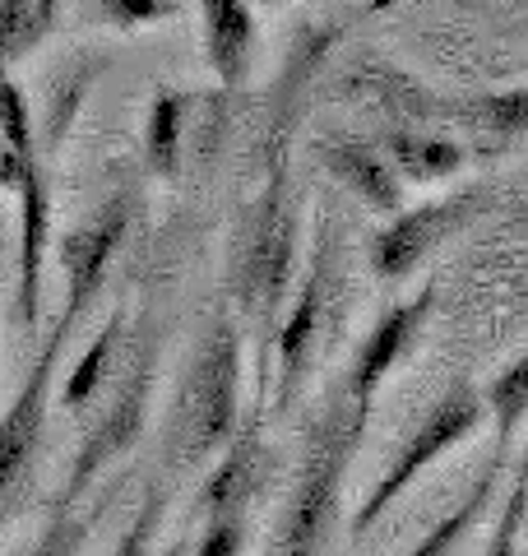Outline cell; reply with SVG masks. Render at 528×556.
I'll return each instance as SVG.
<instances>
[{"label": "cell", "instance_id": "cell-16", "mask_svg": "<svg viewBox=\"0 0 528 556\" xmlns=\"http://www.w3.org/2000/svg\"><path fill=\"white\" fill-rule=\"evenodd\" d=\"M505 459H510V445H496L491 450V459L482 464V473L473 478V486L468 492L454 501V510H445L436 519V525L417 538V543L403 552V556H450L454 547L464 543V538L473 533V525L487 515V506H491V496H496V482H501V468H505Z\"/></svg>", "mask_w": 528, "mask_h": 556}, {"label": "cell", "instance_id": "cell-23", "mask_svg": "<svg viewBox=\"0 0 528 556\" xmlns=\"http://www.w3.org/2000/svg\"><path fill=\"white\" fill-rule=\"evenodd\" d=\"M0 139H5V149L20 153V159L38 153V126H33V108H28V98L20 89V79H14L5 65H0Z\"/></svg>", "mask_w": 528, "mask_h": 556}, {"label": "cell", "instance_id": "cell-2", "mask_svg": "<svg viewBox=\"0 0 528 556\" xmlns=\"http://www.w3.org/2000/svg\"><path fill=\"white\" fill-rule=\"evenodd\" d=\"M366 422H372V413L352 408L343 390L329 394L320 422H315L306 437L302 468H297V482L288 492V506H284V519H278L269 556H320L325 552L334 525H339L343 478H348V464L366 437Z\"/></svg>", "mask_w": 528, "mask_h": 556}, {"label": "cell", "instance_id": "cell-28", "mask_svg": "<svg viewBox=\"0 0 528 556\" xmlns=\"http://www.w3.org/2000/svg\"><path fill=\"white\" fill-rule=\"evenodd\" d=\"M38 153H42V149H38ZM38 153H28V159H38ZM28 159L10 153V149H5V139H0V190H14V177H20V167H24Z\"/></svg>", "mask_w": 528, "mask_h": 556}, {"label": "cell", "instance_id": "cell-30", "mask_svg": "<svg viewBox=\"0 0 528 556\" xmlns=\"http://www.w3.org/2000/svg\"><path fill=\"white\" fill-rule=\"evenodd\" d=\"M251 5H278V0H251Z\"/></svg>", "mask_w": 528, "mask_h": 556}, {"label": "cell", "instance_id": "cell-8", "mask_svg": "<svg viewBox=\"0 0 528 556\" xmlns=\"http://www.w3.org/2000/svg\"><path fill=\"white\" fill-rule=\"evenodd\" d=\"M149 404H153V348L144 343L139 348V357H135V367H130V376L121 380V390L112 394L108 413L93 422L88 441L79 445L75 464H70V478H65L61 496H56L61 510L79 506L88 482H93L108 464H116L121 455H130V445L144 437V427H149Z\"/></svg>", "mask_w": 528, "mask_h": 556}, {"label": "cell", "instance_id": "cell-26", "mask_svg": "<svg viewBox=\"0 0 528 556\" xmlns=\"http://www.w3.org/2000/svg\"><path fill=\"white\" fill-rule=\"evenodd\" d=\"M482 556H524V482H510V492L501 501L496 533Z\"/></svg>", "mask_w": 528, "mask_h": 556}, {"label": "cell", "instance_id": "cell-5", "mask_svg": "<svg viewBox=\"0 0 528 556\" xmlns=\"http://www.w3.org/2000/svg\"><path fill=\"white\" fill-rule=\"evenodd\" d=\"M329 298H334V232L329 218L315 223V247L306 278L297 283L288 311H278L274 334H269V367H274V413H284L302 380L311 376L315 348H320L325 320H329Z\"/></svg>", "mask_w": 528, "mask_h": 556}, {"label": "cell", "instance_id": "cell-9", "mask_svg": "<svg viewBox=\"0 0 528 556\" xmlns=\"http://www.w3.org/2000/svg\"><path fill=\"white\" fill-rule=\"evenodd\" d=\"M135 190H116L98 204V214L84 223V228L65 232L61 237V274H65V302H61V316L75 325L93 298L108 283V274L116 265L121 247H126V237L135 228Z\"/></svg>", "mask_w": 528, "mask_h": 556}, {"label": "cell", "instance_id": "cell-14", "mask_svg": "<svg viewBox=\"0 0 528 556\" xmlns=\"http://www.w3.org/2000/svg\"><path fill=\"white\" fill-rule=\"evenodd\" d=\"M255 5L251 0H200V42L204 61L223 89H241L255 65Z\"/></svg>", "mask_w": 528, "mask_h": 556}, {"label": "cell", "instance_id": "cell-19", "mask_svg": "<svg viewBox=\"0 0 528 556\" xmlns=\"http://www.w3.org/2000/svg\"><path fill=\"white\" fill-rule=\"evenodd\" d=\"M61 20V0H0V65L28 61Z\"/></svg>", "mask_w": 528, "mask_h": 556}, {"label": "cell", "instance_id": "cell-15", "mask_svg": "<svg viewBox=\"0 0 528 556\" xmlns=\"http://www.w3.org/2000/svg\"><path fill=\"white\" fill-rule=\"evenodd\" d=\"M380 153L403 186H436L468 167V149L454 135L431 126H390L380 130Z\"/></svg>", "mask_w": 528, "mask_h": 556}, {"label": "cell", "instance_id": "cell-17", "mask_svg": "<svg viewBox=\"0 0 528 556\" xmlns=\"http://www.w3.org/2000/svg\"><path fill=\"white\" fill-rule=\"evenodd\" d=\"M190 108H196V98L186 89H158L153 93L149 112H144V167L153 177L176 181V172H181Z\"/></svg>", "mask_w": 528, "mask_h": 556}, {"label": "cell", "instance_id": "cell-29", "mask_svg": "<svg viewBox=\"0 0 528 556\" xmlns=\"http://www.w3.org/2000/svg\"><path fill=\"white\" fill-rule=\"evenodd\" d=\"M186 552H190V538H172V543L158 552V556H186Z\"/></svg>", "mask_w": 528, "mask_h": 556}, {"label": "cell", "instance_id": "cell-22", "mask_svg": "<svg viewBox=\"0 0 528 556\" xmlns=\"http://www.w3.org/2000/svg\"><path fill=\"white\" fill-rule=\"evenodd\" d=\"M102 510H108V501H98L93 510H61L56 506V515H51V525L42 529V538L33 543V552L28 556H84V547H88V538H93V525L102 519Z\"/></svg>", "mask_w": 528, "mask_h": 556}, {"label": "cell", "instance_id": "cell-7", "mask_svg": "<svg viewBox=\"0 0 528 556\" xmlns=\"http://www.w3.org/2000/svg\"><path fill=\"white\" fill-rule=\"evenodd\" d=\"M70 329L75 325H70L65 316H56L47 343L38 348V357H33L20 394H14V404L5 408V417H0V506L5 510H10L14 492L28 482L33 459H38L42 427H47V404H51V376H56V367H61Z\"/></svg>", "mask_w": 528, "mask_h": 556}, {"label": "cell", "instance_id": "cell-1", "mask_svg": "<svg viewBox=\"0 0 528 556\" xmlns=\"http://www.w3.org/2000/svg\"><path fill=\"white\" fill-rule=\"evenodd\" d=\"M297 265V208L288 195V159L274 153L269 181L246 208L241 232H237V255H232V288L241 320L255 329V404L269 408V334L284 311L288 283Z\"/></svg>", "mask_w": 528, "mask_h": 556}, {"label": "cell", "instance_id": "cell-24", "mask_svg": "<svg viewBox=\"0 0 528 556\" xmlns=\"http://www.w3.org/2000/svg\"><path fill=\"white\" fill-rule=\"evenodd\" d=\"M93 14L108 28L121 33H139V28H158V24H172L181 14V0H88Z\"/></svg>", "mask_w": 528, "mask_h": 556}, {"label": "cell", "instance_id": "cell-11", "mask_svg": "<svg viewBox=\"0 0 528 556\" xmlns=\"http://www.w3.org/2000/svg\"><path fill=\"white\" fill-rule=\"evenodd\" d=\"M20 200V283H14V316L33 339L42 325V274H47V241H51V167L47 159H28L14 177Z\"/></svg>", "mask_w": 528, "mask_h": 556}, {"label": "cell", "instance_id": "cell-21", "mask_svg": "<svg viewBox=\"0 0 528 556\" xmlns=\"http://www.w3.org/2000/svg\"><path fill=\"white\" fill-rule=\"evenodd\" d=\"M478 399H482V413H491V422H496V445H515L528 417V353L510 362Z\"/></svg>", "mask_w": 528, "mask_h": 556}, {"label": "cell", "instance_id": "cell-18", "mask_svg": "<svg viewBox=\"0 0 528 556\" xmlns=\"http://www.w3.org/2000/svg\"><path fill=\"white\" fill-rule=\"evenodd\" d=\"M524 116H528V89L515 84V89H496V93L454 98L450 121L473 135H482L491 149H505V144H519L524 139Z\"/></svg>", "mask_w": 528, "mask_h": 556}, {"label": "cell", "instance_id": "cell-20", "mask_svg": "<svg viewBox=\"0 0 528 556\" xmlns=\"http://www.w3.org/2000/svg\"><path fill=\"white\" fill-rule=\"evenodd\" d=\"M121 334H126V311H112L108 325L98 329L93 343L84 348V357L75 362V371L65 376V386H61V408L65 413H79L98 399L102 380H108V371H112V357L121 353Z\"/></svg>", "mask_w": 528, "mask_h": 556}, {"label": "cell", "instance_id": "cell-3", "mask_svg": "<svg viewBox=\"0 0 528 556\" xmlns=\"http://www.w3.org/2000/svg\"><path fill=\"white\" fill-rule=\"evenodd\" d=\"M241 329L232 316H214L209 339L200 348V357L190 362V371L181 380L167 427V459L176 468L209 464L223 450V441L241 422Z\"/></svg>", "mask_w": 528, "mask_h": 556}, {"label": "cell", "instance_id": "cell-25", "mask_svg": "<svg viewBox=\"0 0 528 556\" xmlns=\"http://www.w3.org/2000/svg\"><path fill=\"white\" fill-rule=\"evenodd\" d=\"M163 515H167V486H149L130 519V529L121 533V543L112 547V556H149V547L158 543V529H163Z\"/></svg>", "mask_w": 528, "mask_h": 556}, {"label": "cell", "instance_id": "cell-12", "mask_svg": "<svg viewBox=\"0 0 528 556\" xmlns=\"http://www.w3.org/2000/svg\"><path fill=\"white\" fill-rule=\"evenodd\" d=\"M260 422L264 413L251 408L237 422V431L223 441V450L214 455V468L204 478V492H200V515L204 519H218V515H246V506L255 501L260 482H264V464L274 455L264 450L260 437Z\"/></svg>", "mask_w": 528, "mask_h": 556}, {"label": "cell", "instance_id": "cell-27", "mask_svg": "<svg viewBox=\"0 0 528 556\" xmlns=\"http://www.w3.org/2000/svg\"><path fill=\"white\" fill-rule=\"evenodd\" d=\"M186 556H246V515L204 519V538Z\"/></svg>", "mask_w": 528, "mask_h": 556}, {"label": "cell", "instance_id": "cell-10", "mask_svg": "<svg viewBox=\"0 0 528 556\" xmlns=\"http://www.w3.org/2000/svg\"><path fill=\"white\" fill-rule=\"evenodd\" d=\"M431 302H436V292L422 288L417 298H408V302H399V306L385 311V316L372 325V334L357 343V353H352V367H348L343 386H339L352 408H366V413L376 408L380 386L394 376V367L413 353V343L422 339V329H427Z\"/></svg>", "mask_w": 528, "mask_h": 556}, {"label": "cell", "instance_id": "cell-4", "mask_svg": "<svg viewBox=\"0 0 528 556\" xmlns=\"http://www.w3.org/2000/svg\"><path fill=\"white\" fill-rule=\"evenodd\" d=\"M482 399H478V390L468 386V380H454V386L436 399V404L422 413V422L413 427V437L399 445V455L390 459V468L376 478V486L366 492V501L357 510H352V519H348V538L352 543H362L366 533H372L376 525H380V515L394 506V501L408 492V486L427 473V468L445 455V450H454V445H464L473 431L482 427Z\"/></svg>", "mask_w": 528, "mask_h": 556}, {"label": "cell", "instance_id": "cell-31", "mask_svg": "<svg viewBox=\"0 0 528 556\" xmlns=\"http://www.w3.org/2000/svg\"><path fill=\"white\" fill-rule=\"evenodd\" d=\"M0 519H5V506H0Z\"/></svg>", "mask_w": 528, "mask_h": 556}, {"label": "cell", "instance_id": "cell-13", "mask_svg": "<svg viewBox=\"0 0 528 556\" xmlns=\"http://www.w3.org/2000/svg\"><path fill=\"white\" fill-rule=\"evenodd\" d=\"M315 159H320V167L348 190V195H357L366 208H372V214L390 218L403 208L408 186H403L394 177V167L385 163L380 144H366V139H320V144H315Z\"/></svg>", "mask_w": 528, "mask_h": 556}, {"label": "cell", "instance_id": "cell-6", "mask_svg": "<svg viewBox=\"0 0 528 556\" xmlns=\"http://www.w3.org/2000/svg\"><path fill=\"white\" fill-rule=\"evenodd\" d=\"M487 204V186L454 190V195H436L427 204H403L399 214L372 237V274L385 283H403L413 278L427 260L445 247L450 237H460Z\"/></svg>", "mask_w": 528, "mask_h": 556}]
</instances>
